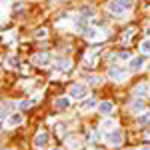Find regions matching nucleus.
Here are the masks:
<instances>
[{"instance_id":"obj_1","label":"nucleus","mask_w":150,"mask_h":150,"mask_svg":"<svg viewBox=\"0 0 150 150\" xmlns=\"http://www.w3.org/2000/svg\"><path fill=\"white\" fill-rule=\"evenodd\" d=\"M130 8H132V2L130 0H110L108 2V10L112 12V14H116V16L126 14Z\"/></svg>"},{"instance_id":"obj_2","label":"nucleus","mask_w":150,"mask_h":150,"mask_svg":"<svg viewBox=\"0 0 150 150\" xmlns=\"http://www.w3.org/2000/svg\"><path fill=\"white\" fill-rule=\"evenodd\" d=\"M122 140H124V134H122L120 128H114V130L108 134V144H110V146H120Z\"/></svg>"},{"instance_id":"obj_3","label":"nucleus","mask_w":150,"mask_h":150,"mask_svg":"<svg viewBox=\"0 0 150 150\" xmlns=\"http://www.w3.org/2000/svg\"><path fill=\"white\" fill-rule=\"evenodd\" d=\"M70 96L76 98V100L84 98V96H86V86H84V84H72V86H70Z\"/></svg>"},{"instance_id":"obj_4","label":"nucleus","mask_w":150,"mask_h":150,"mask_svg":"<svg viewBox=\"0 0 150 150\" xmlns=\"http://www.w3.org/2000/svg\"><path fill=\"white\" fill-rule=\"evenodd\" d=\"M108 76H110V78H114V80H122V78L126 76V70L120 68V66H112V68L108 70Z\"/></svg>"},{"instance_id":"obj_5","label":"nucleus","mask_w":150,"mask_h":150,"mask_svg":"<svg viewBox=\"0 0 150 150\" xmlns=\"http://www.w3.org/2000/svg\"><path fill=\"white\" fill-rule=\"evenodd\" d=\"M98 110H100V114H112V110H114V104L110 102V100H102V102L98 104Z\"/></svg>"},{"instance_id":"obj_6","label":"nucleus","mask_w":150,"mask_h":150,"mask_svg":"<svg viewBox=\"0 0 150 150\" xmlns=\"http://www.w3.org/2000/svg\"><path fill=\"white\" fill-rule=\"evenodd\" d=\"M144 64H146V58H144V56H134V58H130V70H140Z\"/></svg>"},{"instance_id":"obj_7","label":"nucleus","mask_w":150,"mask_h":150,"mask_svg":"<svg viewBox=\"0 0 150 150\" xmlns=\"http://www.w3.org/2000/svg\"><path fill=\"white\" fill-rule=\"evenodd\" d=\"M84 36H86L88 40H98V38H102V34H100L96 28H84Z\"/></svg>"},{"instance_id":"obj_8","label":"nucleus","mask_w":150,"mask_h":150,"mask_svg":"<svg viewBox=\"0 0 150 150\" xmlns=\"http://www.w3.org/2000/svg\"><path fill=\"white\" fill-rule=\"evenodd\" d=\"M24 122V116L20 114V112H16V114H12L10 118H8V126H18V124H22Z\"/></svg>"},{"instance_id":"obj_9","label":"nucleus","mask_w":150,"mask_h":150,"mask_svg":"<svg viewBox=\"0 0 150 150\" xmlns=\"http://www.w3.org/2000/svg\"><path fill=\"white\" fill-rule=\"evenodd\" d=\"M46 142H48V132H38V134H36V138H34L36 146H44Z\"/></svg>"},{"instance_id":"obj_10","label":"nucleus","mask_w":150,"mask_h":150,"mask_svg":"<svg viewBox=\"0 0 150 150\" xmlns=\"http://www.w3.org/2000/svg\"><path fill=\"white\" fill-rule=\"evenodd\" d=\"M70 106V98H58L56 102H54V108L56 110H66Z\"/></svg>"},{"instance_id":"obj_11","label":"nucleus","mask_w":150,"mask_h":150,"mask_svg":"<svg viewBox=\"0 0 150 150\" xmlns=\"http://www.w3.org/2000/svg\"><path fill=\"white\" fill-rule=\"evenodd\" d=\"M134 96H138V98H146V96H148V86H146V84H140V86H136Z\"/></svg>"},{"instance_id":"obj_12","label":"nucleus","mask_w":150,"mask_h":150,"mask_svg":"<svg viewBox=\"0 0 150 150\" xmlns=\"http://www.w3.org/2000/svg\"><path fill=\"white\" fill-rule=\"evenodd\" d=\"M48 60H50V58H48L46 52H42V54H36V56H34V62H36V64H40V66H46Z\"/></svg>"},{"instance_id":"obj_13","label":"nucleus","mask_w":150,"mask_h":150,"mask_svg":"<svg viewBox=\"0 0 150 150\" xmlns=\"http://www.w3.org/2000/svg\"><path fill=\"white\" fill-rule=\"evenodd\" d=\"M54 68H56V70H68V68H70V60H66V58H62V60H56Z\"/></svg>"},{"instance_id":"obj_14","label":"nucleus","mask_w":150,"mask_h":150,"mask_svg":"<svg viewBox=\"0 0 150 150\" xmlns=\"http://www.w3.org/2000/svg\"><path fill=\"white\" fill-rule=\"evenodd\" d=\"M132 110H134V112H142V110H144V102H142V100H134V102H132Z\"/></svg>"},{"instance_id":"obj_15","label":"nucleus","mask_w":150,"mask_h":150,"mask_svg":"<svg viewBox=\"0 0 150 150\" xmlns=\"http://www.w3.org/2000/svg\"><path fill=\"white\" fill-rule=\"evenodd\" d=\"M140 48H142V52H144V54H150V38H146V40H142V44H140Z\"/></svg>"},{"instance_id":"obj_16","label":"nucleus","mask_w":150,"mask_h":150,"mask_svg":"<svg viewBox=\"0 0 150 150\" xmlns=\"http://www.w3.org/2000/svg\"><path fill=\"white\" fill-rule=\"evenodd\" d=\"M136 120H138L140 124H148V122H150V110L146 112V114H140L138 118H136Z\"/></svg>"},{"instance_id":"obj_17","label":"nucleus","mask_w":150,"mask_h":150,"mask_svg":"<svg viewBox=\"0 0 150 150\" xmlns=\"http://www.w3.org/2000/svg\"><path fill=\"white\" fill-rule=\"evenodd\" d=\"M92 16H94V10H92V8H86V6L82 8V18H92Z\"/></svg>"},{"instance_id":"obj_18","label":"nucleus","mask_w":150,"mask_h":150,"mask_svg":"<svg viewBox=\"0 0 150 150\" xmlns=\"http://www.w3.org/2000/svg\"><path fill=\"white\" fill-rule=\"evenodd\" d=\"M94 106H96V102H94L92 98H88V100H84V102H82V108H84V110H88V108H94Z\"/></svg>"},{"instance_id":"obj_19","label":"nucleus","mask_w":150,"mask_h":150,"mask_svg":"<svg viewBox=\"0 0 150 150\" xmlns=\"http://www.w3.org/2000/svg\"><path fill=\"white\" fill-rule=\"evenodd\" d=\"M114 126H116L114 120H104L102 122V128H106V130H110V128H114Z\"/></svg>"},{"instance_id":"obj_20","label":"nucleus","mask_w":150,"mask_h":150,"mask_svg":"<svg viewBox=\"0 0 150 150\" xmlns=\"http://www.w3.org/2000/svg\"><path fill=\"white\" fill-rule=\"evenodd\" d=\"M86 80H88V84H98L100 82V76H88Z\"/></svg>"},{"instance_id":"obj_21","label":"nucleus","mask_w":150,"mask_h":150,"mask_svg":"<svg viewBox=\"0 0 150 150\" xmlns=\"http://www.w3.org/2000/svg\"><path fill=\"white\" fill-rule=\"evenodd\" d=\"M44 36H46V30H44V28L36 30V38H44Z\"/></svg>"},{"instance_id":"obj_22","label":"nucleus","mask_w":150,"mask_h":150,"mask_svg":"<svg viewBox=\"0 0 150 150\" xmlns=\"http://www.w3.org/2000/svg\"><path fill=\"white\" fill-rule=\"evenodd\" d=\"M6 114H8V108H6V102L2 104V120H6Z\"/></svg>"},{"instance_id":"obj_23","label":"nucleus","mask_w":150,"mask_h":150,"mask_svg":"<svg viewBox=\"0 0 150 150\" xmlns=\"http://www.w3.org/2000/svg\"><path fill=\"white\" fill-rule=\"evenodd\" d=\"M18 106H20V108H28V106H30V102H26V100H20V102H18Z\"/></svg>"},{"instance_id":"obj_24","label":"nucleus","mask_w":150,"mask_h":150,"mask_svg":"<svg viewBox=\"0 0 150 150\" xmlns=\"http://www.w3.org/2000/svg\"><path fill=\"white\" fill-rule=\"evenodd\" d=\"M8 62H10V66H16V58H14V56L8 58Z\"/></svg>"},{"instance_id":"obj_25","label":"nucleus","mask_w":150,"mask_h":150,"mask_svg":"<svg viewBox=\"0 0 150 150\" xmlns=\"http://www.w3.org/2000/svg\"><path fill=\"white\" fill-rule=\"evenodd\" d=\"M22 6H24L22 2H16V4H14V10H20V8H22Z\"/></svg>"},{"instance_id":"obj_26","label":"nucleus","mask_w":150,"mask_h":150,"mask_svg":"<svg viewBox=\"0 0 150 150\" xmlns=\"http://www.w3.org/2000/svg\"><path fill=\"white\" fill-rule=\"evenodd\" d=\"M146 34H148V38H150V26H148V28H146Z\"/></svg>"},{"instance_id":"obj_27","label":"nucleus","mask_w":150,"mask_h":150,"mask_svg":"<svg viewBox=\"0 0 150 150\" xmlns=\"http://www.w3.org/2000/svg\"><path fill=\"white\" fill-rule=\"evenodd\" d=\"M52 150H60V148H52Z\"/></svg>"},{"instance_id":"obj_28","label":"nucleus","mask_w":150,"mask_h":150,"mask_svg":"<svg viewBox=\"0 0 150 150\" xmlns=\"http://www.w3.org/2000/svg\"><path fill=\"white\" fill-rule=\"evenodd\" d=\"M130 150H134V148H130Z\"/></svg>"}]
</instances>
